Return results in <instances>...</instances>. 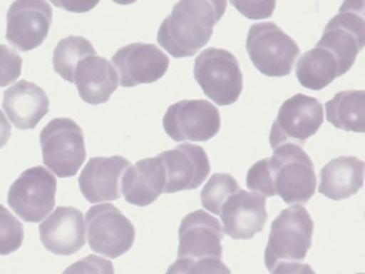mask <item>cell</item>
Listing matches in <instances>:
<instances>
[{
	"label": "cell",
	"mask_w": 365,
	"mask_h": 274,
	"mask_svg": "<svg viewBox=\"0 0 365 274\" xmlns=\"http://www.w3.org/2000/svg\"><path fill=\"white\" fill-rule=\"evenodd\" d=\"M178 239L180 245L178 258H190L193 260L222 258L223 228L217 218L210 215L204 210H197L182 218Z\"/></svg>",
	"instance_id": "9a60e30c"
},
{
	"label": "cell",
	"mask_w": 365,
	"mask_h": 274,
	"mask_svg": "<svg viewBox=\"0 0 365 274\" xmlns=\"http://www.w3.org/2000/svg\"><path fill=\"white\" fill-rule=\"evenodd\" d=\"M364 3L345 1L339 13L325 26L322 39L316 45L334 55L339 62L341 76L350 71L364 47Z\"/></svg>",
	"instance_id": "52a82bcc"
},
{
	"label": "cell",
	"mask_w": 365,
	"mask_h": 274,
	"mask_svg": "<svg viewBox=\"0 0 365 274\" xmlns=\"http://www.w3.org/2000/svg\"><path fill=\"white\" fill-rule=\"evenodd\" d=\"M165 171L160 158H144L130 166L123 176L121 192L128 203L138 206L153 204L164 193Z\"/></svg>",
	"instance_id": "ffe728a7"
},
{
	"label": "cell",
	"mask_w": 365,
	"mask_h": 274,
	"mask_svg": "<svg viewBox=\"0 0 365 274\" xmlns=\"http://www.w3.org/2000/svg\"><path fill=\"white\" fill-rule=\"evenodd\" d=\"M130 166L128 160L118 155L91 158L78 178L79 189L91 204L120 200L122 178Z\"/></svg>",
	"instance_id": "2e32d148"
},
{
	"label": "cell",
	"mask_w": 365,
	"mask_h": 274,
	"mask_svg": "<svg viewBox=\"0 0 365 274\" xmlns=\"http://www.w3.org/2000/svg\"><path fill=\"white\" fill-rule=\"evenodd\" d=\"M163 126L175 142H205L220 132V111L204 99L182 101L170 106L163 118Z\"/></svg>",
	"instance_id": "8fae6325"
},
{
	"label": "cell",
	"mask_w": 365,
	"mask_h": 274,
	"mask_svg": "<svg viewBox=\"0 0 365 274\" xmlns=\"http://www.w3.org/2000/svg\"><path fill=\"white\" fill-rule=\"evenodd\" d=\"M267 200L257 193L240 190L228 198L220 217L224 232L233 240H251L263 231L268 220Z\"/></svg>",
	"instance_id": "e0dca14e"
},
{
	"label": "cell",
	"mask_w": 365,
	"mask_h": 274,
	"mask_svg": "<svg viewBox=\"0 0 365 274\" xmlns=\"http://www.w3.org/2000/svg\"><path fill=\"white\" fill-rule=\"evenodd\" d=\"M246 51L253 65L268 77L291 74L299 46L274 22L257 23L250 29Z\"/></svg>",
	"instance_id": "277c9868"
},
{
	"label": "cell",
	"mask_w": 365,
	"mask_h": 274,
	"mask_svg": "<svg viewBox=\"0 0 365 274\" xmlns=\"http://www.w3.org/2000/svg\"><path fill=\"white\" fill-rule=\"evenodd\" d=\"M314 230L307 210L300 205L282 211L273 220L264 261L269 273L280 262H300L305 259Z\"/></svg>",
	"instance_id": "3957f363"
},
{
	"label": "cell",
	"mask_w": 365,
	"mask_h": 274,
	"mask_svg": "<svg viewBox=\"0 0 365 274\" xmlns=\"http://www.w3.org/2000/svg\"><path fill=\"white\" fill-rule=\"evenodd\" d=\"M327 121L346 132H365V91H340L325 103Z\"/></svg>",
	"instance_id": "cb8c5ba5"
},
{
	"label": "cell",
	"mask_w": 365,
	"mask_h": 274,
	"mask_svg": "<svg viewBox=\"0 0 365 274\" xmlns=\"http://www.w3.org/2000/svg\"><path fill=\"white\" fill-rule=\"evenodd\" d=\"M62 274H115V270L110 260L91 254L69 265Z\"/></svg>",
	"instance_id": "f546056e"
},
{
	"label": "cell",
	"mask_w": 365,
	"mask_h": 274,
	"mask_svg": "<svg viewBox=\"0 0 365 274\" xmlns=\"http://www.w3.org/2000/svg\"><path fill=\"white\" fill-rule=\"evenodd\" d=\"M24 226L9 210L0 205V255H9L21 248Z\"/></svg>",
	"instance_id": "4316f807"
},
{
	"label": "cell",
	"mask_w": 365,
	"mask_h": 274,
	"mask_svg": "<svg viewBox=\"0 0 365 274\" xmlns=\"http://www.w3.org/2000/svg\"><path fill=\"white\" fill-rule=\"evenodd\" d=\"M358 274H364V273H358Z\"/></svg>",
	"instance_id": "e575fe53"
},
{
	"label": "cell",
	"mask_w": 365,
	"mask_h": 274,
	"mask_svg": "<svg viewBox=\"0 0 365 274\" xmlns=\"http://www.w3.org/2000/svg\"><path fill=\"white\" fill-rule=\"evenodd\" d=\"M323 123L324 107L319 99L297 93L281 106L269 133V144L273 150L287 143L302 148Z\"/></svg>",
	"instance_id": "9c48e42d"
},
{
	"label": "cell",
	"mask_w": 365,
	"mask_h": 274,
	"mask_svg": "<svg viewBox=\"0 0 365 274\" xmlns=\"http://www.w3.org/2000/svg\"><path fill=\"white\" fill-rule=\"evenodd\" d=\"M87 239L91 250L117 259L133 248L136 231L128 218L113 204L91 206L86 214Z\"/></svg>",
	"instance_id": "30bf717a"
},
{
	"label": "cell",
	"mask_w": 365,
	"mask_h": 274,
	"mask_svg": "<svg viewBox=\"0 0 365 274\" xmlns=\"http://www.w3.org/2000/svg\"><path fill=\"white\" fill-rule=\"evenodd\" d=\"M11 135V126L5 114L0 110V148L7 144Z\"/></svg>",
	"instance_id": "836d02e7"
},
{
	"label": "cell",
	"mask_w": 365,
	"mask_h": 274,
	"mask_svg": "<svg viewBox=\"0 0 365 274\" xmlns=\"http://www.w3.org/2000/svg\"><path fill=\"white\" fill-rule=\"evenodd\" d=\"M227 2L222 0H184L162 22L158 42L173 58L192 57L207 45Z\"/></svg>",
	"instance_id": "7a4b0ae2"
},
{
	"label": "cell",
	"mask_w": 365,
	"mask_h": 274,
	"mask_svg": "<svg viewBox=\"0 0 365 274\" xmlns=\"http://www.w3.org/2000/svg\"><path fill=\"white\" fill-rule=\"evenodd\" d=\"M112 61L120 73L123 87L150 84L160 79L169 68L170 59L153 44L134 43L122 47Z\"/></svg>",
	"instance_id": "5bb4252c"
},
{
	"label": "cell",
	"mask_w": 365,
	"mask_h": 274,
	"mask_svg": "<svg viewBox=\"0 0 365 274\" xmlns=\"http://www.w3.org/2000/svg\"><path fill=\"white\" fill-rule=\"evenodd\" d=\"M43 162L58 178L76 176L86 158L84 133L69 118H53L41 131Z\"/></svg>",
	"instance_id": "5b68a950"
},
{
	"label": "cell",
	"mask_w": 365,
	"mask_h": 274,
	"mask_svg": "<svg viewBox=\"0 0 365 274\" xmlns=\"http://www.w3.org/2000/svg\"><path fill=\"white\" fill-rule=\"evenodd\" d=\"M273 151L271 158L250 168L246 186L264 197L279 196L287 205L307 204L317 188L312 158L301 146L289 143Z\"/></svg>",
	"instance_id": "6da1fadb"
},
{
	"label": "cell",
	"mask_w": 365,
	"mask_h": 274,
	"mask_svg": "<svg viewBox=\"0 0 365 274\" xmlns=\"http://www.w3.org/2000/svg\"><path fill=\"white\" fill-rule=\"evenodd\" d=\"M165 171L164 193L200 188L211 173V165L200 146L181 144L158 155Z\"/></svg>",
	"instance_id": "4fadbf2b"
},
{
	"label": "cell",
	"mask_w": 365,
	"mask_h": 274,
	"mask_svg": "<svg viewBox=\"0 0 365 274\" xmlns=\"http://www.w3.org/2000/svg\"><path fill=\"white\" fill-rule=\"evenodd\" d=\"M73 83L83 101L97 106L108 101L117 90L118 76L108 59L95 55L78 62Z\"/></svg>",
	"instance_id": "44dd1931"
},
{
	"label": "cell",
	"mask_w": 365,
	"mask_h": 274,
	"mask_svg": "<svg viewBox=\"0 0 365 274\" xmlns=\"http://www.w3.org/2000/svg\"><path fill=\"white\" fill-rule=\"evenodd\" d=\"M165 274H232V272L221 259L217 258L200 260L178 258Z\"/></svg>",
	"instance_id": "83f0119b"
},
{
	"label": "cell",
	"mask_w": 365,
	"mask_h": 274,
	"mask_svg": "<svg viewBox=\"0 0 365 274\" xmlns=\"http://www.w3.org/2000/svg\"><path fill=\"white\" fill-rule=\"evenodd\" d=\"M23 59L9 46L0 45V87L15 82L21 76Z\"/></svg>",
	"instance_id": "f1b7e54d"
},
{
	"label": "cell",
	"mask_w": 365,
	"mask_h": 274,
	"mask_svg": "<svg viewBox=\"0 0 365 274\" xmlns=\"http://www.w3.org/2000/svg\"><path fill=\"white\" fill-rule=\"evenodd\" d=\"M233 6H235L236 9L240 11L241 14H243L245 17L249 19H268L271 17L274 10L276 7V1H231Z\"/></svg>",
	"instance_id": "4dcf8cb0"
},
{
	"label": "cell",
	"mask_w": 365,
	"mask_h": 274,
	"mask_svg": "<svg viewBox=\"0 0 365 274\" xmlns=\"http://www.w3.org/2000/svg\"><path fill=\"white\" fill-rule=\"evenodd\" d=\"M364 162L354 156H341L320 172L319 193L332 201H342L363 188Z\"/></svg>",
	"instance_id": "7402d4cb"
},
{
	"label": "cell",
	"mask_w": 365,
	"mask_h": 274,
	"mask_svg": "<svg viewBox=\"0 0 365 274\" xmlns=\"http://www.w3.org/2000/svg\"><path fill=\"white\" fill-rule=\"evenodd\" d=\"M296 75L302 86L313 91L322 90L341 77L339 62L334 55L317 46L299 59Z\"/></svg>",
	"instance_id": "603a6c76"
},
{
	"label": "cell",
	"mask_w": 365,
	"mask_h": 274,
	"mask_svg": "<svg viewBox=\"0 0 365 274\" xmlns=\"http://www.w3.org/2000/svg\"><path fill=\"white\" fill-rule=\"evenodd\" d=\"M57 180L41 166L25 171L11 186L7 202L22 220L38 223L53 211Z\"/></svg>",
	"instance_id": "ba28073f"
},
{
	"label": "cell",
	"mask_w": 365,
	"mask_h": 274,
	"mask_svg": "<svg viewBox=\"0 0 365 274\" xmlns=\"http://www.w3.org/2000/svg\"><path fill=\"white\" fill-rule=\"evenodd\" d=\"M49 98L35 83L22 81L5 91L2 106L16 128L34 129L49 112Z\"/></svg>",
	"instance_id": "d6986e66"
},
{
	"label": "cell",
	"mask_w": 365,
	"mask_h": 274,
	"mask_svg": "<svg viewBox=\"0 0 365 274\" xmlns=\"http://www.w3.org/2000/svg\"><path fill=\"white\" fill-rule=\"evenodd\" d=\"M6 21L8 42L21 51H29L45 41L53 22V10L46 1L21 0L11 4Z\"/></svg>",
	"instance_id": "7c38bea8"
},
{
	"label": "cell",
	"mask_w": 365,
	"mask_h": 274,
	"mask_svg": "<svg viewBox=\"0 0 365 274\" xmlns=\"http://www.w3.org/2000/svg\"><path fill=\"white\" fill-rule=\"evenodd\" d=\"M39 234L47 251L56 255H73L86 245L83 213L73 206H58L39 225Z\"/></svg>",
	"instance_id": "ac0fdd59"
},
{
	"label": "cell",
	"mask_w": 365,
	"mask_h": 274,
	"mask_svg": "<svg viewBox=\"0 0 365 274\" xmlns=\"http://www.w3.org/2000/svg\"><path fill=\"white\" fill-rule=\"evenodd\" d=\"M272 274H316L311 265L300 262H280L272 270Z\"/></svg>",
	"instance_id": "1f68e13d"
},
{
	"label": "cell",
	"mask_w": 365,
	"mask_h": 274,
	"mask_svg": "<svg viewBox=\"0 0 365 274\" xmlns=\"http://www.w3.org/2000/svg\"><path fill=\"white\" fill-rule=\"evenodd\" d=\"M97 55L93 44L82 36H69L61 39L54 50V71L65 81L73 83L75 70L79 61Z\"/></svg>",
	"instance_id": "d4e9b609"
},
{
	"label": "cell",
	"mask_w": 365,
	"mask_h": 274,
	"mask_svg": "<svg viewBox=\"0 0 365 274\" xmlns=\"http://www.w3.org/2000/svg\"><path fill=\"white\" fill-rule=\"evenodd\" d=\"M55 6L62 7L66 11H78V13H83V11H88L97 5L98 1L95 2H66V1H53Z\"/></svg>",
	"instance_id": "d6a6232c"
},
{
	"label": "cell",
	"mask_w": 365,
	"mask_h": 274,
	"mask_svg": "<svg viewBox=\"0 0 365 274\" xmlns=\"http://www.w3.org/2000/svg\"><path fill=\"white\" fill-rule=\"evenodd\" d=\"M240 186L228 173H214L201 191L202 206L209 212L220 216L228 198L239 192Z\"/></svg>",
	"instance_id": "484cf974"
},
{
	"label": "cell",
	"mask_w": 365,
	"mask_h": 274,
	"mask_svg": "<svg viewBox=\"0 0 365 274\" xmlns=\"http://www.w3.org/2000/svg\"><path fill=\"white\" fill-rule=\"evenodd\" d=\"M194 78L204 93L217 106H230L243 91V75L239 61L225 49H205L194 64Z\"/></svg>",
	"instance_id": "8992f818"
}]
</instances>
